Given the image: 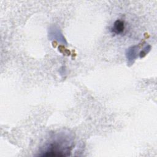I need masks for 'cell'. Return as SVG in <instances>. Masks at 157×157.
Instances as JSON below:
<instances>
[{
  "mask_svg": "<svg viewBox=\"0 0 157 157\" xmlns=\"http://www.w3.org/2000/svg\"><path fill=\"white\" fill-rule=\"evenodd\" d=\"M48 38L50 40H56L58 42L67 45L66 40L60 29L56 26H52L49 28Z\"/></svg>",
  "mask_w": 157,
  "mask_h": 157,
  "instance_id": "6da1fadb",
  "label": "cell"
},
{
  "mask_svg": "<svg viewBox=\"0 0 157 157\" xmlns=\"http://www.w3.org/2000/svg\"><path fill=\"white\" fill-rule=\"evenodd\" d=\"M139 50L138 45H134L128 48L126 51V56L128 64H132L137 57V52Z\"/></svg>",
  "mask_w": 157,
  "mask_h": 157,
  "instance_id": "7a4b0ae2",
  "label": "cell"
},
{
  "mask_svg": "<svg viewBox=\"0 0 157 157\" xmlns=\"http://www.w3.org/2000/svg\"><path fill=\"white\" fill-rule=\"evenodd\" d=\"M150 49H151V46L149 45H147V46L139 53V56H140V58H142L144 57V56L150 52Z\"/></svg>",
  "mask_w": 157,
  "mask_h": 157,
  "instance_id": "277c9868",
  "label": "cell"
},
{
  "mask_svg": "<svg viewBox=\"0 0 157 157\" xmlns=\"http://www.w3.org/2000/svg\"><path fill=\"white\" fill-rule=\"evenodd\" d=\"M124 29V23L123 21L121 20H117L111 28V31L112 33L116 34H121L123 32Z\"/></svg>",
  "mask_w": 157,
  "mask_h": 157,
  "instance_id": "3957f363",
  "label": "cell"
}]
</instances>
